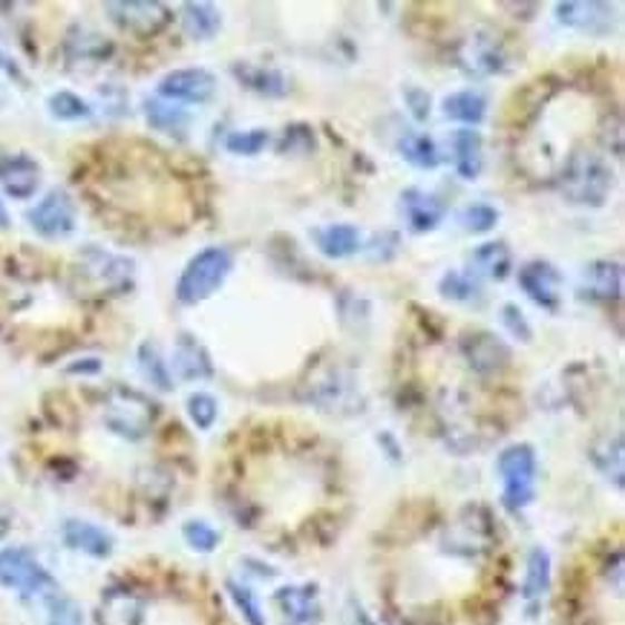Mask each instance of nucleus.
Instances as JSON below:
<instances>
[{
  "mask_svg": "<svg viewBox=\"0 0 625 625\" xmlns=\"http://www.w3.org/2000/svg\"><path fill=\"white\" fill-rule=\"evenodd\" d=\"M133 280H136V263L98 245H84L70 268L72 289L87 300H105L130 292Z\"/></svg>",
  "mask_w": 625,
  "mask_h": 625,
  "instance_id": "nucleus-1",
  "label": "nucleus"
},
{
  "mask_svg": "<svg viewBox=\"0 0 625 625\" xmlns=\"http://www.w3.org/2000/svg\"><path fill=\"white\" fill-rule=\"evenodd\" d=\"M614 188V170L603 154L590 147H574L559 170V191L583 208H603Z\"/></svg>",
  "mask_w": 625,
  "mask_h": 625,
  "instance_id": "nucleus-2",
  "label": "nucleus"
},
{
  "mask_svg": "<svg viewBox=\"0 0 625 625\" xmlns=\"http://www.w3.org/2000/svg\"><path fill=\"white\" fill-rule=\"evenodd\" d=\"M234 272V254L225 245H208L188 260L176 280V300L182 306H199L214 297Z\"/></svg>",
  "mask_w": 625,
  "mask_h": 625,
  "instance_id": "nucleus-3",
  "label": "nucleus"
},
{
  "mask_svg": "<svg viewBox=\"0 0 625 625\" xmlns=\"http://www.w3.org/2000/svg\"><path fill=\"white\" fill-rule=\"evenodd\" d=\"M101 416H105V424L110 432L127 438V441H141L147 432L154 430L159 410L145 392L130 390V387H110Z\"/></svg>",
  "mask_w": 625,
  "mask_h": 625,
  "instance_id": "nucleus-4",
  "label": "nucleus"
},
{
  "mask_svg": "<svg viewBox=\"0 0 625 625\" xmlns=\"http://www.w3.org/2000/svg\"><path fill=\"white\" fill-rule=\"evenodd\" d=\"M456 64L470 78L501 76L510 67L508 43L496 29L476 27L456 43Z\"/></svg>",
  "mask_w": 625,
  "mask_h": 625,
  "instance_id": "nucleus-5",
  "label": "nucleus"
},
{
  "mask_svg": "<svg viewBox=\"0 0 625 625\" xmlns=\"http://www.w3.org/2000/svg\"><path fill=\"white\" fill-rule=\"evenodd\" d=\"M0 585L21 597H38V594H56L58 590L52 574L27 548L0 550Z\"/></svg>",
  "mask_w": 625,
  "mask_h": 625,
  "instance_id": "nucleus-6",
  "label": "nucleus"
},
{
  "mask_svg": "<svg viewBox=\"0 0 625 625\" xmlns=\"http://www.w3.org/2000/svg\"><path fill=\"white\" fill-rule=\"evenodd\" d=\"M499 476L505 485L508 510L528 508L536 496V452L530 445H514L499 456Z\"/></svg>",
  "mask_w": 625,
  "mask_h": 625,
  "instance_id": "nucleus-7",
  "label": "nucleus"
},
{
  "mask_svg": "<svg viewBox=\"0 0 625 625\" xmlns=\"http://www.w3.org/2000/svg\"><path fill=\"white\" fill-rule=\"evenodd\" d=\"M496 530L494 519L485 508H465L445 534V550L452 556H481L494 548Z\"/></svg>",
  "mask_w": 625,
  "mask_h": 625,
  "instance_id": "nucleus-8",
  "label": "nucleus"
},
{
  "mask_svg": "<svg viewBox=\"0 0 625 625\" xmlns=\"http://www.w3.org/2000/svg\"><path fill=\"white\" fill-rule=\"evenodd\" d=\"M105 12L121 32L136 38H156L174 21V12L156 0H113L105 3Z\"/></svg>",
  "mask_w": 625,
  "mask_h": 625,
  "instance_id": "nucleus-9",
  "label": "nucleus"
},
{
  "mask_svg": "<svg viewBox=\"0 0 625 625\" xmlns=\"http://www.w3.org/2000/svg\"><path fill=\"white\" fill-rule=\"evenodd\" d=\"M306 398L318 410L343 412V410H361V392L352 372L343 367L320 369L318 375L306 383Z\"/></svg>",
  "mask_w": 625,
  "mask_h": 625,
  "instance_id": "nucleus-10",
  "label": "nucleus"
},
{
  "mask_svg": "<svg viewBox=\"0 0 625 625\" xmlns=\"http://www.w3.org/2000/svg\"><path fill=\"white\" fill-rule=\"evenodd\" d=\"M76 202L61 188L49 191L36 208L29 211V225H32V231H36L38 236H43V240H67V236L76 231Z\"/></svg>",
  "mask_w": 625,
  "mask_h": 625,
  "instance_id": "nucleus-11",
  "label": "nucleus"
},
{
  "mask_svg": "<svg viewBox=\"0 0 625 625\" xmlns=\"http://www.w3.org/2000/svg\"><path fill=\"white\" fill-rule=\"evenodd\" d=\"M216 96V76L202 67L167 72L156 87V98L170 105H208Z\"/></svg>",
  "mask_w": 625,
  "mask_h": 625,
  "instance_id": "nucleus-12",
  "label": "nucleus"
},
{
  "mask_svg": "<svg viewBox=\"0 0 625 625\" xmlns=\"http://www.w3.org/2000/svg\"><path fill=\"white\" fill-rule=\"evenodd\" d=\"M459 352L467 367L481 378L499 375L514 361V352H510L508 343L494 332H467L459 341Z\"/></svg>",
  "mask_w": 625,
  "mask_h": 625,
  "instance_id": "nucleus-13",
  "label": "nucleus"
},
{
  "mask_svg": "<svg viewBox=\"0 0 625 625\" xmlns=\"http://www.w3.org/2000/svg\"><path fill=\"white\" fill-rule=\"evenodd\" d=\"M556 21L565 23V27L585 32V36L605 38L617 32L619 27V7L612 3H577V0H568V3H556Z\"/></svg>",
  "mask_w": 625,
  "mask_h": 625,
  "instance_id": "nucleus-14",
  "label": "nucleus"
},
{
  "mask_svg": "<svg viewBox=\"0 0 625 625\" xmlns=\"http://www.w3.org/2000/svg\"><path fill=\"white\" fill-rule=\"evenodd\" d=\"M521 292L545 312H559L563 306V272L548 260H530L519 268Z\"/></svg>",
  "mask_w": 625,
  "mask_h": 625,
  "instance_id": "nucleus-15",
  "label": "nucleus"
},
{
  "mask_svg": "<svg viewBox=\"0 0 625 625\" xmlns=\"http://www.w3.org/2000/svg\"><path fill=\"white\" fill-rule=\"evenodd\" d=\"M98 625H141L145 623V599L127 585H110L98 599Z\"/></svg>",
  "mask_w": 625,
  "mask_h": 625,
  "instance_id": "nucleus-16",
  "label": "nucleus"
},
{
  "mask_svg": "<svg viewBox=\"0 0 625 625\" xmlns=\"http://www.w3.org/2000/svg\"><path fill=\"white\" fill-rule=\"evenodd\" d=\"M41 185V165L29 154L0 156V188L12 199H29L36 196Z\"/></svg>",
  "mask_w": 625,
  "mask_h": 625,
  "instance_id": "nucleus-17",
  "label": "nucleus"
},
{
  "mask_svg": "<svg viewBox=\"0 0 625 625\" xmlns=\"http://www.w3.org/2000/svg\"><path fill=\"white\" fill-rule=\"evenodd\" d=\"M274 603L289 625H318L323 617L318 585H285L274 594Z\"/></svg>",
  "mask_w": 625,
  "mask_h": 625,
  "instance_id": "nucleus-18",
  "label": "nucleus"
},
{
  "mask_svg": "<svg viewBox=\"0 0 625 625\" xmlns=\"http://www.w3.org/2000/svg\"><path fill=\"white\" fill-rule=\"evenodd\" d=\"M401 208L407 223L416 234H430L436 231L438 225L445 223L447 216V205L438 199L436 194H427L421 188H407L401 194Z\"/></svg>",
  "mask_w": 625,
  "mask_h": 625,
  "instance_id": "nucleus-19",
  "label": "nucleus"
},
{
  "mask_svg": "<svg viewBox=\"0 0 625 625\" xmlns=\"http://www.w3.org/2000/svg\"><path fill=\"white\" fill-rule=\"evenodd\" d=\"M174 372L179 381H208L214 378L211 352L191 332H182L174 346Z\"/></svg>",
  "mask_w": 625,
  "mask_h": 625,
  "instance_id": "nucleus-20",
  "label": "nucleus"
},
{
  "mask_svg": "<svg viewBox=\"0 0 625 625\" xmlns=\"http://www.w3.org/2000/svg\"><path fill=\"white\" fill-rule=\"evenodd\" d=\"M583 292L594 303H614L623 297V265L617 260H594L585 265Z\"/></svg>",
  "mask_w": 625,
  "mask_h": 625,
  "instance_id": "nucleus-21",
  "label": "nucleus"
},
{
  "mask_svg": "<svg viewBox=\"0 0 625 625\" xmlns=\"http://www.w3.org/2000/svg\"><path fill=\"white\" fill-rule=\"evenodd\" d=\"M61 539L70 550L92 556V559H105V556L113 554V536L105 528L92 525V521L67 519L61 528Z\"/></svg>",
  "mask_w": 625,
  "mask_h": 625,
  "instance_id": "nucleus-22",
  "label": "nucleus"
},
{
  "mask_svg": "<svg viewBox=\"0 0 625 625\" xmlns=\"http://www.w3.org/2000/svg\"><path fill=\"white\" fill-rule=\"evenodd\" d=\"M231 72H234L236 81L243 84V87H248V90L257 92V96L283 98L289 96V90H292V81H289L285 72L274 70V67H263V64L236 61L234 67H231Z\"/></svg>",
  "mask_w": 625,
  "mask_h": 625,
  "instance_id": "nucleus-23",
  "label": "nucleus"
},
{
  "mask_svg": "<svg viewBox=\"0 0 625 625\" xmlns=\"http://www.w3.org/2000/svg\"><path fill=\"white\" fill-rule=\"evenodd\" d=\"M318 251L329 260H346L354 257L358 251L363 248V234L358 231V225L349 223H332L323 225V228L312 231Z\"/></svg>",
  "mask_w": 625,
  "mask_h": 625,
  "instance_id": "nucleus-24",
  "label": "nucleus"
},
{
  "mask_svg": "<svg viewBox=\"0 0 625 625\" xmlns=\"http://www.w3.org/2000/svg\"><path fill=\"white\" fill-rule=\"evenodd\" d=\"M588 456L605 479L614 481L617 487L625 485V452L623 436L619 432H599L588 447Z\"/></svg>",
  "mask_w": 625,
  "mask_h": 625,
  "instance_id": "nucleus-25",
  "label": "nucleus"
},
{
  "mask_svg": "<svg viewBox=\"0 0 625 625\" xmlns=\"http://www.w3.org/2000/svg\"><path fill=\"white\" fill-rule=\"evenodd\" d=\"M452 159L461 179H479L485 170V139L479 130L465 127L452 133Z\"/></svg>",
  "mask_w": 625,
  "mask_h": 625,
  "instance_id": "nucleus-26",
  "label": "nucleus"
},
{
  "mask_svg": "<svg viewBox=\"0 0 625 625\" xmlns=\"http://www.w3.org/2000/svg\"><path fill=\"white\" fill-rule=\"evenodd\" d=\"M64 49H67V56H70L72 61L98 64L113 56V43L107 41L105 36H98V32H92V29H84V27L70 29V36H67Z\"/></svg>",
  "mask_w": 625,
  "mask_h": 625,
  "instance_id": "nucleus-27",
  "label": "nucleus"
},
{
  "mask_svg": "<svg viewBox=\"0 0 625 625\" xmlns=\"http://www.w3.org/2000/svg\"><path fill=\"white\" fill-rule=\"evenodd\" d=\"M472 265H476V274H485V277L501 283L514 272V254L505 243H485L472 251Z\"/></svg>",
  "mask_w": 625,
  "mask_h": 625,
  "instance_id": "nucleus-28",
  "label": "nucleus"
},
{
  "mask_svg": "<svg viewBox=\"0 0 625 625\" xmlns=\"http://www.w3.org/2000/svg\"><path fill=\"white\" fill-rule=\"evenodd\" d=\"M445 116L459 125L476 127L487 116V98L479 90H459L445 98Z\"/></svg>",
  "mask_w": 625,
  "mask_h": 625,
  "instance_id": "nucleus-29",
  "label": "nucleus"
},
{
  "mask_svg": "<svg viewBox=\"0 0 625 625\" xmlns=\"http://www.w3.org/2000/svg\"><path fill=\"white\" fill-rule=\"evenodd\" d=\"M182 21H185L188 36L196 38V41H211L223 29V14H219L214 3H185L182 7Z\"/></svg>",
  "mask_w": 625,
  "mask_h": 625,
  "instance_id": "nucleus-30",
  "label": "nucleus"
},
{
  "mask_svg": "<svg viewBox=\"0 0 625 625\" xmlns=\"http://www.w3.org/2000/svg\"><path fill=\"white\" fill-rule=\"evenodd\" d=\"M550 585V556L548 550L534 548L528 554V568H525V583H521V597L525 603L536 605L548 594Z\"/></svg>",
  "mask_w": 625,
  "mask_h": 625,
  "instance_id": "nucleus-31",
  "label": "nucleus"
},
{
  "mask_svg": "<svg viewBox=\"0 0 625 625\" xmlns=\"http://www.w3.org/2000/svg\"><path fill=\"white\" fill-rule=\"evenodd\" d=\"M145 116H147V125L154 127L159 133H185L188 130V113L182 110V107L170 105V101H162V98H147L145 101Z\"/></svg>",
  "mask_w": 625,
  "mask_h": 625,
  "instance_id": "nucleus-32",
  "label": "nucleus"
},
{
  "mask_svg": "<svg viewBox=\"0 0 625 625\" xmlns=\"http://www.w3.org/2000/svg\"><path fill=\"white\" fill-rule=\"evenodd\" d=\"M398 150H401L403 159L410 162L412 167H418V170H436L438 162H441L436 141H432L427 133H403Z\"/></svg>",
  "mask_w": 625,
  "mask_h": 625,
  "instance_id": "nucleus-33",
  "label": "nucleus"
},
{
  "mask_svg": "<svg viewBox=\"0 0 625 625\" xmlns=\"http://www.w3.org/2000/svg\"><path fill=\"white\" fill-rule=\"evenodd\" d=\"M139 369H141V375L154 383L156 390H162V392L174 390V375H170V367H167V361L162 358V352L156 343L145 341L139 346Z\"/></svg>",
  "mask_w": 625,
  "mask_h": 625,
  "instance_id": "nucleus-34",
  "label": "nucleus"
},
{
  "mask_svg": "<svg viewBox=\"0 0 625 625\" xmlns=\"http://www.w3.org/2000/svg\"><path fill=\"white\" fill-rule=\"evenodd\" d=\"M438 292L445 294L447 300H456V303H467V306H479L481 303V285L472 272H447L438 283Z\"/></svg>",
  "mask_w": 625,
  "mask_h": 625,
  "instance_id": "nucleus-35",
  "label": "nucleus"
},
{
  "mask_svg": "<svg viewBox=\"0 0 625 625\" xmlns=\"http://www.w3.org/2000/svg\"><path fill=\"white\" fill-rule=\"evenodd\" d=\"M47 107H49V113L58 118V121H81V118L92 116V107L87 105L78 92H70V90L52 92L47 101Z\"/></svg>",
  "mask_w": 625,
  "mask_h": 625,
  "instance_id": "nucleus-36",
  "label": "nucleus"
},
{
  "mask_svg": "<svg viewBox=\"0 0 625 625\" xmlns=\"http://www.w3.org/2000/svg\"><path fill=\"white\" fill-rule=\"evenodd\" d=\"M272 141L268 130L254 127V130H234L225 136V150L236 156H257L263 154V147Z\"/></svg>",
  "mask_w": 625,
  "mask_h": 625,
  "instance_id": "nucleus-37",
  "label": "nucleus"
},
{
  "mask_svg": "<svg viewBox=\"0 0 625 625\" xmlns=\"http://www.w3.org/2000/svg\"><path fill=\"white\" fill-rule=\"evenodd\" d=\"M225 588H228L231 599H234V605H236V612L243 614L245 623L265 625V614H263V608H260V599L254 597V590L245 588V585H240V583H234V579H228Z\"/></svg>",
  "mask_w": 625,
  "mask_h": 625,
  "instance_id": "nucleus-38",
  "label": "nucleus"
},
{
  "mask_svg": "<svg viewBox=\"0 0 625 625\" xmlns=\"http://www.w3.org/2000/svg\"><path fill=\"white\" fill-rule=\"evenodd\" d=\"M459 219L470 234H487V231H494L496 223H499V211L494 205H487V202H476V205H467L461 211Z\"/></svg>",
  "mask_w": 625,
  "mask_h": 625,
  "instance_id": "nucleus-39",
  "label": "nucleus"
},
{
  "mask_svg": "<svg viewBox=\"0 0 625 625\" xmlns=\"http://www.w3.org/2000/svg\"><path fill=\"white\" fill-rule=\"evenodd\" d=\"M182 536H185V543L194 550H199V554H211V550H216V545H219V530L211 528L208 521L202 519L185 521V525H182Z\"/></svg>",
  "mask_w": 625,
  "mask_h": 625,
  "instance_id": "nucleus-40",
  "label": "nucleus"
},
{
  "mask_svg": "<svg viewBox=\"0 0 625 625\" xmlns=\"http://www.w3.org/2000/svg\"><path fill=\"white\" fill-rule=\"evenodd\" d=\"M188 418L194 421L196 430H211L219 418V403L208 392H194L188 398Z\"/></svg>",
  "mask_w": 625,
  "mask_h": 625,
  "instance_id": "nucleus-41",
  "label": "nucleus"
},
{
  "mask_svg": "<svg viewBox=\"0 0 625 625\" xmlns=\"http://www.w3.org/2000/svg\"><path fill=\"white\" fill-rule=\"evenodd\" d=\"M283 154H312L314 150V133L309 125H292L285 127L283 141H280Z\"/></svg>",
  "mask_w": 625,
  "mask_h": 625,
  "instance_id": "nucleus-42",
  "label": "nucleus"
},
{
  "mask_svg": "<svg viewBox=\"0 0 625 625\" xmlns=\"http://www.w3.org/2000/svg\"><path fill=\"white\" fill-rule=\"evenodd\" d=\"M47 625H87L78 603L70 597H52L49 599V623Z\"/></svg>",
  "mask_w": 625,
  "mask_h": 625,
  "instance_id": "nucleus-43",
  "label": "nucleus"
},
{
  "mask_svg": "<svg viewBox=\"0 0 625 625\" xmlns=\"http://www.w3.org/2000/svg\"><path fill=\"white\" fill-rule=\"evenodd\" d=\"M501 323H505V329L514 334L516 341L521 343L534 341V329H530L528 318H525V312H521L516 303H505V306H501Z\"/></svg>",
  "mask_w": 625,
  "mask_h": 625,
  "instance_id": "nucleus-44",
  "label": "nucleus"
},
{
  "mask_svg": "<svg viewBox=\"0 0 625 625\" xmlns=\"http://www.w3.org/2000/svg\"><path fill=\"white\" fill-rule=\"evenodd\" d=\"M403 101H407V107H410V113L416 121H424V118H430L432 98L427 90H421V87H407V90H403Z\"/></svg>",
  "mask_w": 625,
  "mask_h": 625,
  "instance_id": "nucleus-45",
  "label": "nucleus"
},
{
  "mask_svg": "<svg viewBox=\"0 0 625 625\" xmlns=\"http://www.w3.org/2000/svg\"><path fill=\"white\" fill-rule=\"evenodd\" d=\"M67 372H92V375H96V372H101V361H98V358H90V363H72Z\"/></svg>",
  "mask_w": 625,
  "mask_h": 625,
  "instance_id": "nucleus-46",
  "label": "nucleus"
},
{
  "mask_svg": "<svg viewBox=\"0 0 625 625\" xmlns=\"http://www.w3.org/2000/svg\"><path fill=\"white\" fill-rule=\"evenodd\" d=\"M9 228V211H7V205L0 202V231H7Z\"/></svg>",
  "mask_w": 625,
  "mask_h": 625,
  "instance_id": "nucleus-47",
  "label": "nucleus"
},
{
  "mask_svg": "<svg viewBox=\"0 0 625 625\" xmlns=\"http://www.w3.org/2000/svg\"><path fill=\"white\" fill-rule=\"evenodd\" d=\"M7 530H9V521H7V516L0 514V539L7 536Z\"/></svg>",
  "mask_w": 625,
  "mask_h": 625,
  "instance_id": "nucleus-48",
  "label": "nucleus"
},
{
  "mask_svg": "<svg viewBox=\"0 0 625 625\" xmlns=\"http://www.w3.org/2000/svg\"><path fill=\"white\" fill-rule=\"evenodd\" d=\"M3 67H7V56L0 52V70H3Z\"/></svg>",
  "mask_w": 625,
  "mask_h": 625,
  "instance_id": "nucleus-49",
  "label": "nucleus"
},
{
  "mask_svg": "<svg viewBox=\"0 0 625 625\" xmlns=\"http://www.w3.org/2000/svg\"><path fill=\"white\" fill-rule=\"evenodd\" d=\"M367 625H372V623H367Z\"/></svg>",
  "mask_w": 625,
  "mask_h": 625,
  "instance_id": "nucleus-50",
  "label": "nucleus"
}]
</instances>
